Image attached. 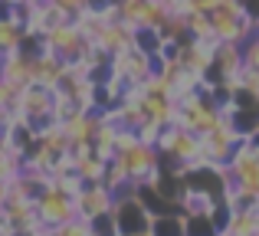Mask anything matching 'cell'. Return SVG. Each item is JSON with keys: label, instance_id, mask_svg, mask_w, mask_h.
<instances>
[{"label": "cell", "instance_id": "cell-6", "mask_svg": "<svg viewBox=\"0 0 259 236\" xmlns=\"http://www.w3.org/2000/svg\"><path fill=\"white\" fill-rule=\"evenodd\" d=\"M112 217L118 223V233L121 236H138V233H151V220L154 213L145 207V200L138 197V187L118 194L115 197V207H112Z\"/></svg>", "mask_w": 259, "mask_h": 236}, {"label": "cell", "instance_id": "cell-5", "mask_svg": "<svg viewBox=\"0 0 259 236\" xmlns=\"http://www.w3.org/2000/svg\"><path fill=\"white\" fill-rule=\"evenodd\" d=\"M115 161L121 164V171H125L128 180H132V187L148 184V180L164 167V164H161L158 145H148V141H135L132 148H125V151L115 154Z\"/></svg>", "mask_w": 259, "mask_h": 236}, {"label": "cell", "instance_id": "cell-18", "mask_svg": "<svg viewBox=\"0 0 259 236\" xmlns=\"http://www.w3.org/2000/svg\"><path fill=\"white\" fill-rule=\"evenodd\" d=\"M23 39H26V30H23L20 20H13V13H10V17H0V56L20 50Z\"/></svg>", "mask_w": 259, "mask_h": 236}, {"label": "cell", "instance_id": "cell-8", "mask_svg": "<svg viewBox=\"0 0 259 236\" xmlns=\"http://www.w3.org/2000/svg\"><path fill=\"white\" fill-rule=\"evenodd\" d=\"M118 13L132 30H161L171 17L161 0H118Z\"/></svg>", "mask_w": 259, "mask_h": 236}, {"label": "cell", "instance_id": "cell-27", "mask_svg": "<svg viewBox=\"0 0 259 236\" xmlns=\"http://www.w3.org/2000/svg\"><path fill=\"white\" fill-rule=\"evenodd\" d=\"M4 151H10V138H7V131L0 128V154H4Z\"/></svg>", "mask_w": 259, "mask_h": 236}, {"label": "cell", "instance_id": "cell-20", "mask_svg": "<svg viewBox=\"0 0 259 236\" xmlns=\"http://www.w3.org/2000/svg\"><path fill=\"white\" fill-rule=\"evenodd\" d=\"M184 220H187V236H220L210 213H184Z\"/></svg>", "mask_w": 259, "mask_h": 236}, {"label": "cell", "instance_id": "cell-1", "mask_svg": "<svg viewBox=\"0 0 259 236\" xmlns=\"http://www.w3.org/2000/svg\"><path fill=\"white\" fill-rule=\"evenodd\" d=\"M230 174V207H256L259 204V145L240 138L233 158L227 164Z\"/></svg>", "mask_w": 259, "mask_h": 236}, {"label": "cell", "instance_id": "cell-24", "mask_svg": "<svg viewBox=\"0 0 259 236\" xmlns=\"http://www.w3.org/2000/svg\"><path fill=\"white\" fill-rule=\"evenodd\" d=\"M243 59H246L249 69H259V33H256L253 39H246V43H243Z\"/></svg>", "mask_w": 259, "mask_h": 236}, {"label": "cell", "instance_id": "cell-22", "mask_svg": "<svg viewBox=\"0 0 259 236\" xmlns=\"http://www.w3.org/2000/svg\"><path fill=\"white\" fill-rule=\"evenodd\" d=\"M89 226H92V236H121L118 223H115V217H112V210L102 213V217H95V220H89Z\"/></svg>", "mask_w": 259, "mask_h": 236}, {"label": "cell", "instance_id": "cell-19", "mask_svg": "<svg viewBox=\"0 0 259 236\" xmlns=\"http://www.w3.org/2000/svg\"><path fill=\"white\" fill-rule=\"evenodd\" d=\"M151 236H187L184 213H158L151 220Z\"/></svg>", "mask_w": 259, "mask_h": 236}, {"label": "cell", "instance_id": "cell-26", "mask_svg": "<svg viewBox=\"0 0 259 236\" xmlns=\"http://www.w3.org/2000/svg\"><path fill=\"white\" fill-rule=\"evenodd\" d=\"M243 10L249 13V20H253L256 30H259V0H243Z\"/></svg>", "mask_w": 259, "mask_h": 236}, {"label": "cell", "instance_id": "cell-15", "mask_svg": "<svg viewBox=\"0 0 259 236\" xmlns=\"http://www.w3.org/2000/svg\"><path fill=\"white\" fill-rule=\"evenodd\" d=\"M63 69H66V59H59L56 53H50V50H43L36 59H33V76H36V82L50 85V89H56Z\"/></svg>", "mask_w": 259, "mask_h": 236}, {"label": "cell", "instance_id": "cell-23", "mask_svg": "<svg viewBox=\"0 0 259 236\" xmlns=\"http://www.w3.org/2000/svg\"><path fill=\"white\" fill-rule=\"evenodd\" d=\"M53 236H92V226H89V220L76 217V220H69V223L56 226V230H53Z\"/></svg>", "mask_w": 259, "mask_h": 236}, {"label": "cell", "instance_id": "cell-29", "mask_svg": "<svg viewBox=\"0 0 259 236\" xmlns=\"http://www.w3.org/2000/svg\"><path fill=\"white\" fill-rule=\"evenodd\" d=\"M138 236H151V233H138Z\"/></svg>", "mask_w": 259, "mask_h": 236}, {"label": "cell", "instance_id": "cell-7", "mask_svg": "<svg viewBox=\"0 0 259 236\" xmlns=\"http://www.w3.org/2000/svg\"><path fill=\"white\" fill-rule=\"evenodd\" d=\"M36 213H39V220L46 223V230L53 233L56 226H63V223H69V220L79 217V213H76V197H69V194L59 191L56 184H50L36 197Z\"/></svg>", "mask_w": 259, "mask_h": 236}, {"label": "cell", "instance_id": "cell-28", "mask_svg": "<svg viewBox=\"0 0 259 236\" xmlns=\"http://www.w3.org/2000/svg\"><path fill=\"white\" fill-rule=\"evenodd\" d=\"M0 4H7V7H20V4H26V0H0Z\"/></svg>", "mask_w": 259, "mask_h": 236}, {"label": "cell", "instance_id": "cell-14", "mask_svg": "<svg viewBox=\"0 0 259 236\" xmlns=\"http://www.w3.org/2000/svg\"><path fill=\"white\" fill-rule=\"evenodd\" d=\"M69 158L76 161V171H79V177H82V184H99V180L105 177V167H108V161H105V158H99V154H95L92 148H82V151H72Z\"/></svg>", "mask_w": 259, "mask_h": 236}, {"label": "cell", "instance_id": "cell-17", "mask_svg": "<svg viewBox=\"0 0 259 236\" xmlns=\"http://www.w3.org/2000/svg\"><path fill=\"white\" fill-rule=\"evenodd\" d=\"M233 236H259V210L256 207H233V217L227 223Z\"/></svg>", "mask_w": 259, "mask_h": 236}, {"label": "cell", "instance_id": "cell-16", "mask_svg": "<svg viewBox=\"0 0 259 236\" xmlns=\"http://www.w3.org/2000/svg\"><path fill=\"white\" fill-rule=\"evenodd\" d=\"M72 23L79 26V33H82V36L89 39V43H99L102 30H105V26L112 23V20H108L102 10H92V7H85L82 13H76V17H72Z\"/></svg>", "mask_w": 259, "mask_h": 236}, {"label": "cell", "instance_id": "cell-30", "mask_svg": "<svg viewBox=\"0 0 259 236\" xmlns=\"http://www.w3.org/2000/svg\"><path fill=\"white\" fill-rule=\"evenodd\" d=\"M43 236H53V233H43Z\"/></svg>", "mask_w": 259, "mask_h": 236}, {"label": "cell", "instance_id": "cell-12", "mask_svg": "<svg viewBox=\"0 0 259 236\" xmlns=\"http://www.w3.org/2000/svg\"><path fill=\"white\" fill-rule=\"evenodd\" d=\"M33 59L36 56H30V53H23V50H13V53H7V56H0V79H7L13 89H26L30 82H36V76H33Z\"/></svg>", "mask_w": 259, "mask_h": 236}, {"label": "cell", "instance_id": "cell-4", "mask_svg": "<svg viewBox=\"0 0 259 236\" xmlns=\"http://www.w3.org/2000/svg\"><path fill=\"white\" fill-rule=\"evenodd\" d=\"M240 138H246V134H240L236 125H233V118L223 115L207 134H200V158H203V164L227 167L230 158H233V151H236V145H240Z\"/></svg>", "mask_w": 259, "mask_h": 236}, {"label": "cell", "instance_id": "cell-21", "mask_svg": "<svg viewBox=\"0 0 259 236\" xmlns=\"http://www.w3.org/2000/svg\"><path fill=\"white\" fill-rule=\"evenodd\" d=\"M135 46L148 56H158L164 46V36H161V30H135Z\"/></svg>", "mask_w": 259, "mask_h": 236}, {"label": "cell", "instance_id": "cell-2", "mask_svg": "<svg viewBox=\"0 0 259 236\" xmlns=\"http://www.w3.org/2000/svg\"><path fill=\"white\" fill-rule=\"evenodd\" d=\"M223 115H227V112H223V105L217 102L213 92L207 89V92H197V96L177 102V118H174V125L187 128V131H197V134H207Z\"/></svg>", "mask_w": 259, "mask_h": 236}, {"label": "cell", "instance_id": "cell-11", "mask_svg": "<svg viewBox=\"0 0 259 236\" xmlns=\"http://www.w3.org/2000/svg\"><path fill=\"white\" fill-rule=\"evenodd\" d=\"M115 207V191H108L105 184H82V191L76 194V213L82 220H95L102 213H108Z\"/></svg>", "mask_w": 259, "mask_h": 236}, {"label": "cell", "instance_id": "cell-10", "mask_svg": "<svg viewBox=\"0 0 259 236\" xmlns=\"http://www.w3.org/2000/svg\"><path fill=\"white\" fill-rule=\"evenodd\" d=\"M112 69H115V76L132 89V85L148 82V79L154 76V69H158V63H154V56H148L138 46H132V50L121 53V56H112Z\"/></svg>", "mask_w": 259, "mask_h": 236}, {"label": "cell", "instance_id": "cell-3", "mask_svg": "<svg viewBox=\"0 0 259 236\" xmlns=\"http://www.w3.org/2000/svg\"><path fill=\"white\" fill-rule=\"evenodd\" d=\"M53 105H56V92L50 85H39V82H30L26 89H20L17 96V109L13 115L26 118L36 131H46L50 125H59L56 115H53Z\"/></svg>", "mask_w": 259, "mask_h": 236}, {"label": "cell", "instance_id": "cell-9", "mask_svg": "<svg viewBox=\"0 0 259 236\" xmlns=\"http://www.w3.org/2000/svg\"><path fill=\"white\" fill-rule=\"evenodd\" d=\"M43 46L50 53H56L59 59H66V63H76V59H82V53L89 50V39L79 33V26L72 23V20H66V23H59L56 30L46 33Z\"/></svg>", "mask_w": 259, "mask_h": 236}, {"label": "cell", "instance_id": "cell-13", "mask_svg": "<svg viewBox=\"0 0 259 236\" xmlns=\"http://www.w3.org/2000/svg\"><path fill=\"white\" fill-rule=\"evenodd\" d=\"M99 46L108 53V56H121V53H128L135 46V30L125 23V20H112V23L102 30Z\"/></svg>", "mask_w": 259, "mask_h": 236}, {"label": "cell", "instance_id": "cell-25", "mask_svg": "<svg viewBox=\"0 0 259 236\" xmlns=\"http://www.w3.org/2000/svg\"><path fill=\"white\" fill-rule=\"evenodd\" d=\"M50 4H56L59 10H66L69 17H76V13H82L89 7V0H50Z\"/></svg>", "mask_w": 259, "mask_h": 236}, {"label": "cell", "instance_id": "cell-31", "mask_svg": "<svg viewBox=\"0 0 259 236\" xmlns=\"http://www.w3.org/2000/svg\"><path fill=\"white\" fill-rule=\"evenodd\" d=\"M256 210H259V204H256Z\"/></svg>", "mask_w": 259, "mask_h": 236}]
</instances>
